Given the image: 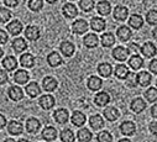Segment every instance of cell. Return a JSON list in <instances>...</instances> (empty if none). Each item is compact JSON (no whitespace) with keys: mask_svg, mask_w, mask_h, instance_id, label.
Listing matches in <instances>:
<instances>
[{"mask_svg":"<svg viewBox=\"0 0 157 142\" xmlns=\"http://www.w3.org/2000/svg\"><path fill=\"white\" fill-rule=\"evenodd\" d=\"M72 30L74 33H78V35H82L84 32H87L88 30V24L86 20H75L73 24H72Z\"/></svg>","mask_w":157,"mask_h":142,"instance_id":"cell-1","label":"cell"},{"mask_svg":"<svg viewBox=\"0 0 157 142\" xmlns=\"http://www.w3.org/2000/svg\"><path fill=\"white\" fill-rule=\"evenodd\" d=\"M129 51L124 47H116L113 50V57L116 59V61H119V62H124L128 59L129 57Z\"/></svg>","mask_w":157,"mask_h":142,"instance_id":"cell-2","label":"cell"},{"mask_svg":"<svg viewBox=\"0 0 157 142\" xmlns=\"http://www.w3.org/2000/svg\"><path fill=\"white\" fill-rule=\"evenodd\" d=\"M116 35H117V37H119L120 41L126 42L131 39V30L128 26H120L116 31Z\"/></svg>","mask_w":157,"mask_h":142,"instance_id":"cell-3","label":"cell"},{"mask_svg":"<svg viewBox=\"0 0 157 142\" xmlns=\"http://www.w3.org/2000/svg\"><path fill=\"white\" fill-rule=\"evenodd\" d=\"M56 101H55V98L52 95H42L41 99H40V105L41 108L45 109V110H50L55 106Z\"/></svg>","mask_w":157,"mask_h":142,"instance_id":"cell-4","label":"cell"},{"mask_svg":"<svg viewBox=\"0 0 157 142\" xmlns=\"http://www.w3.org/2000/svg\"><path fill=\"white\" fill-rule=\"evenodd\" d=\"M130 108H131V110H132L134 113L139 114V113H142L144 109L146 108V103H145L144 99H141V98H136V99H134V100L131 101Z\"/></svg>","mask_w":157,"mask_h":142,"instance_id":"cell-5","label":"cell"},{"mask_svg":"<svg viewBox=\"0 0 157 142\" xmlns=\"http://www.w3.org/2000/svg\"><path fill=\"white\" fill-rule=\"evenodd\" d=\"M128 15H129V11L125 6H121V5H117L115 9H114V17L119 21H125L128 19Z\"/></svg>","mask_w":157,"mask_h":142,"instance_id":"cell-6","label":"cell"},{"mask_svg":"<svg viewBox=\"0 0 157 142\" xmlns=\"http://www.w3.org/2000/svg\"><path fill=\"white\" fill-rule=\"evenodd\" d=\"M62 11H63V15H64L67 19H73V17H75L77 14H78L77 8H75L72 3H67V4H64L63 8H62Z\"/></svg>","mask_w":157,"mask_h":142,"instance_id":"cell-7","label":"cell"},{"mask_svg":"<svg viewBox=\"0 0 157 142\" xmlns=\"http://www.w3.org/2000/svg\"><path fill=\"white\" fill-rule=\"evenodd\" d=\"M53 118H55L56 122H58V124H66L68 121V119H69V114H68V111L66 109H58V110L55 111Z\"/></svg>","mask_w":157,"mask_h":142,"instance_id":"cell-8","label":"cell"},{"mask_svg":"<svg viewBox=\"0 0 157 142\" xmlns=\"http://www.w3.org/2000/svg\"><path fill=\"white\" fill-rule=\"evenodd\" d=\"M25 36L30 41H36L38 37H40V30H38L36 26H27L25 30Z\"/></svg>","mask_w":157,"mask_h":142,"instance_id":"cell-9","label":"cell"},{"mask_svg":"<svg viewBox=\"0 0 157 142\" xmlns=\"http://www.w3.org/2000/svg\"><path fill=\"white\" fill-rule=\"evenodd\" d=\"M71 121L74 126H83L86 124V115L81 111H74L72 114V118H71Z\"/></svg>","mask_w":157,"mask_h":142,"instance_id":"cell-10","label":"cell"},{"mask_svg":"<svg viewBox=\"0 0 157 142\" xmlns=\"http://www.w3.org/2000/svg\"><path fill=\"white\" fill-rule=\"evenodd\" d=\"M120 131L126 135V136H131L135 133L136 131V127H135V124L132 121H124L121 125H120Z\"/></svg>","mask_w":157,"mask_h":142,"instance_id":"cell-11","label":"cell"},{"mask_svg":"<svg viewBox=\"0 0 157 142\" xmlns=\"http://www.w3.org/2000/svg\"><path fill=\"white\" fill-rule=\"evenodd\" d=\"M8 31L11 33V35H14V36H17V35H20L21 33V31H22V24L19 21V20H14V21H11L9 25H8Z\"/></svg>","mask_w":157,"mask_h":142,"instance_id":"cell-12","label":"cell"},{"mask_svg":"<svg viewBox=\"0 0 157 142\" xmlns=\"http://www.w3.org/2000/svg\"><path fill=\"white\" fill-rule=\"evenodd\" d=\"M97 11H98L100 15H103V16L109 15L110 11H111V5H110V3L106 2V0H101V2H99L98 5H97Z\"/></svg>","mask_w":157,"mask_h":142,"instance_id":"cell-13","label":"cell"},{"mask_svg":"<svg viewBox=\"0 0 157 142\" xmlns=\"http://www.w3.org/2000/svg\"><path fill=\"white\" fill-rule=\"evenodd\" d=\"M141 52H142V54H144L145 57L151 58V57H153V56L156 54V46H155L152 42H146V43H144V46L141 47Z\"/></svg>","mask_w":157,"mask_h":142,"instance_id":"cell-14","label":"cell"},{"mask_svg":"<svg viewBox=\"0 0 157 142\" xmlns=\"http://www.w3.org/2000/svg\"><path fill=\"white\" fill-rule=\"evenodd\" d=\"M3 67L6 70H9V72H11V70H14L17 67V59L13 56H8L3 59Z\"/></svg>","mask_w":157,"mask_h":142,"instance_id":"cell-15","label":"cell"},{"mask_svg":"<svg viewBox=\"0 0 157 142\" xmlns=\"http://www.w3.org/2000/svg\"><path fill=\"white\" fill-rule=\"evenodd\" d=\"M83 42H84V45H86L88 48H94V47L98 46L99 39H98V36H97L95 33H89V35H87V36L84 37Z\"/></svg>","mask_w":157,"mask_h":142,"instance_id":"cell-16","label":"cell"},{"mask_svg":"<svg viewBox=\"0 0 157 142\" xmlns=\"http://www.w3.org/2000/svg\"><path fill=\"white\" fill-rule=\"evenodd\" d=\"M105 20L104 19H101V17H93L92 19V21H90V27L94 30V31H97V32H100V31H103L104 28H105Z\"/></svg>","mask_w":157,"mask_h":142,"instance_id":"cell-17","label":"cell"},{"mask_svg":"<svg viewBox=\"0 0 157 142\" xmlns=\"http://www.w3.org/2000/svg\"><path fill=\"white\" fill-rule=\"evenodd\" d=\"M42 137L46 140V141H55L56 137H57V131L55 127L52 126H46L42 131Z\"/></svg>","mask_w":157,"mask_h":142,"instance_id":"cell-18","label":"cell"},{"mask_svg":"<svg viewBox=\"0 0 157 142\" xmlns=\"http://www.w3.org/2000/svg\"><path fill=\"white\" fill-rule=\"evenodd\" d=\"M14 80L17 84H25L29 80V73L26 72L25 69H19L17 72L14 74Z\"/></svg>","mask_w":157,"mask_h":142,"instance_id":"cell-19","label":"cell"},{"mask_svg":"<svg viewBox=\"0 0 157 142\" xmlns=\"http://www.w3.org/2000/svg\"><path fill=\"white\" fill-rule=\"evenodd\" d=\"M40 126H41L40 121H38L37 119H33V118L29 119L27 122H26V129L30 133H36L38 130H40Z\"/></svg>","mask_w":157,"mask_h":142,"instance_id":"cell-20","label":"cell"},{"mask_svg":"<svg viewBox=\"0 0 157 142\" xmlns=\"http://www.w3.org/2000/svg\"><path fill=\"white\" fill-rule=\"evenodd\" d=\"M26 47H27V43H26V41H25L22 37H16V39L13 41V48H14V51L17 52V53L25 51Z\"/></svg>","mask_w":157,"mask_h":142,"instance_id":"cell-21","label":"cell"},{"mask_svg":"<svg viewBox=\"0 0 157 142\" xmlns=\"http://www.w3.org/2000/svg\"><path fill=\"white\" fill-rule=\"evenodd\" d=\"M20 63H21V65L25 67V68H31V67H33V64H35V58H33V56L30 54V53H24V54L20 57Z\"/></svg>","mask_w":157,"mask_h":142,"instance_id":"cell-22","label":"cell"},{"mask_svg":"<svg viewBox=\"0 0 157 142\" xmlns=\"http://www.w3.org/2000/svg\"><path fill=\"white\" fill-rule=\"evenodd\" d=\"M9 96L10 99H13L14 101H17L20 99H22L24 96V93H22V89L20 87H10L9 88Z\"/></svg>","mask_w":157,"mask_h":142,"instance_id":"cell-23","label":"cell"},{"mask_svg":"<svg viewBox=\"0 0 157 142\" xmlns=\"http://www.w3.org/2000/svg\"><path fill=\"white\" fill-rule=\"evenodd\" d=\"M94 101H95V104H97L98 106H105V105L110 101V96H109L108 93H105V92H100L99 94L95 95Z\"/></svg>","mask_w":157,"mask_h":142,"instance_id":"cell-24","label":"cell"},{"mask_svg":"<svg viewBox=\"0 0 157 142\" xmlns=\"http://www.w3.org/2000/svg\"><path fill=\"white\" fill-rule=\"evenodd\" d=\"M100 42L104 47H111L114 43H115V37L114 35L110 33V32H106V33H103L101 37H100Z\"/></svg>","mask_w":157,"mask_h":142,"instance_id":"cell-25","label":"cell"},{"mask_svg":"<svg viewBox=\"0 0 157 142\" xmlns=\"http://www.w3.org/2000/svg\"><path fill=\"white\" fill-rule=\"evenodd\" d=\"M42 87L47 92H53L56 88H57V80L52 77H46L42 82Z\"/></svg>","mask_w":157,"mask_h":142,"instance_id":"cell-26","label":"cell"},{"mask_svg":"<svg viewBox=\"0 0 157 142\" xmlns=\"http://www.w3.org/2000/svg\"><path fill=\"white\" fill-rule=\"evenodd\" d=\"M89 125L92 129L94 130H99L104 126V120L100 115H93L90 119H89Z\"/></svg>","mask_w":157,"mask_h":142,"instance_id":"cell-27","label":"cell"},{"mask_svg":"<svg viewBox=\"0 0 157 142\" xmlns=\"http://www.w3.org/2000/svg\"><path fill=\"white\" fill-rule=\"evenodd\" d=\"M8 131H9V133H11L14 136H17L22 132V125L17 121H10L9 125H8Z\"/></svg>","mask_w":157,"mask_h":142,"instance_id":"cell-28","label":"cell"},{"mask_svg":"<svg viewBox=\"0 0 157 142\" xmlns=\"http://www.w3.org/2000/svg\"><path fill=\"white\" fill-rule=\"evenodd\" d=\"M40 85H38L36 82H31L27 87H26V93H27V95L30 96V98H35V96H37L38 94H40Z\"/></svg>","mask_w":157,"mask_h":142,"instance_id":"cell-29","label":"cell"},{"mask_svg":"<svg viewBox=\"0 0 157 142\" xmlns=\"http://www.w3.org/2000/svg\"><path fill=\"white\" fill-rule=\"evenodd\" d=\"M59 50H61V52H62L64 56L71 57V56L74 53V45H73L72 42L64 41V42H62V45H61Z\"/></svg>","mask_w":157,"mask_h":142,"instance_id":"cell-30","label":"cell"},{"mask_svg":"<svg viewBox=\"0 0 157 142\" xmlns=\"http://www.w3.org/2000/svg\"><path fill=\"white\" fill-rule=\"evenodd\" d=\"M101 85H103V80L99 78V77H90L89 79H88V88L90 89V90H99L100 88H101Z\"/></svg>","mask_w":157,"mask_h":142,"instance_id":"cell-31","label":"cell"},{"mask_svg":"<svg viewBox=\"0 0 157 142\" xmlns=\"http://www.w3.org/2000/svg\"><path fill=\"white\" fill-rule=\"evenodd\" d=\"M129 25H130L132 28H140V27H142V25H144V19H142L140 15L134 14V15H131L130 19H129Z\"/></svg>","mask_w":157,"mask_h":142,"instance_id":"cell-32","label":"cell"},{"mask_svg":"<svg viewBox=\"0 0 157 142\" xmlns=\"http://www.w3.org/2000/svg\"><path fill=\"white\" fill-rule=\"evenodd\" d=\"M136 79H137V83L142 87H147L150 83H151V76L147 73V72H140L137 76H136Z\"/></svg>","mask_w":157,"mask_h":142,"instance_id":"cell-33","label":"cell"},{"mask_svg":"<svg viewBox=\"0 0 157 142\" xmlns=\"http://www.w3.org/2000/svg\"><path fill=\"white\" fill-rule=\"evenodd\" d=\"M119 110H117L116 108H106L105 110H104V116L109 120V121H115L117 118H119Z\"/></svg>","mask_w":157,"mask_h":142,"instance_id":"cell-34","label":"cell"},{"mask_svg":"<svg viewBox=\"0 0 157 142\" xmlns=\"http://www.w3.org/2000/svg\"><path fill=\"white\" fill-rule=\"evenodd\" d=\"M128 74H129V69H128L126 65H124V64H117L116 65V68H115V76H116V78L125 79Z\"/></svg>","mask_w":157,"mask_h":142,"instance_id":"cell-35","label":"cell"},{"mask_svg":"<svg viewBox=\"0 0 157 142\" xmlns=\"http://www.w3.org/2000/svg\"><path fill=\"white\" fill-rule=\"evenodd\" d=\"M98 72L101 77H110L113 69H111V65L109 63H101L98 65Z\"/></svg>","mask_w":157,"mask_h":142,"instance_id":"cell-36","label":"cell"},{"mask_svg":"<svg viewBox=\"0 0 157 142\" xmlns=\"http://www.w3.org/2000/svg\"><path fill=\"white\" fill-rule=\"evenodd\" d=\"M77 137H78V141L81 142H88L92 140V132L88 129H81L77 133Z\"/></svg>","mask_w":157,"mask_h":142,"instance_id":"cell-37","label":"cell"},{"mask_svg":"<svg viewBox=\"0 0 157 142\" xmlns=\"http://www.w3.org/2000/svg\"><path fill=\"white\" fill-rule=\"evenodd\" d=\"M47 62H48V64L51 67H57V65H59L62 63V58H61V56L57 52H52V53L48 54Z\"/></svg>","mask_w":157,"mask_h":142,"instance_id":"cell-38","label":"cell"},{"mask_svg":"<svg viewBox=\"0 0 157 142\" xmlns=\"http://www.w3.org/2000/svg\"><path fill=\"white\" fill-rule=\"evenodd\" d=\"M144 64V59L139 56V54H134L130 59H129V65L132 68V69H140Z\"/></svg>","mask_w":157,"mask_h":142,"instance_id":"cell-39","label":"cell"},{"mask_svg":"<svg viewBox=\"0 0 157 142\" xmlns=\"http://www.w3.org/2000/svg\"><path fill=\"white\" fill-rule=\"evenodd\" d=\"M79 8L86 13L92 11L93 8H94V0H81L79 2Z\"/></svg>","mask_w":157,"mask_h":142,"instance_id":"cell-40","label":"cell"},{"mask_svg":"<svg viewBox=\"0 0 157 142\" xmlns=\"http://www.w3.org/2000/svg\"><path fill=\"white\" fill-rule=\"evenodd\" d=\"M61 140L63 142H72V141H74V133H73V131L69 130V129L63 130L61 132Z\"/></svg>","mask_w":157,"mask_h":142,"instance_id":"cell-41","label":"cell"},{"mask_svg":"<svg viewBox=\"0 0 157 142\" xmlns=\"http://www.w3.org/2000/svg\"><path fill=\"white\" fill-rule=\"evenodd\" d=\"M42 6H44L42 0H30L29 2V8L32 11H38L40 9H42Z\"/></svg>","mask_w":157,"mask_h":142,"instance_id":"cell-42","label":"cell"},{"mask_svg":"<svg viewBox=\"0 0 157 142\" xmlns=\"http://www.w3.org/2000/svg\"><path fill=\"white\" fill-rule=\"evenodd\" d=\"M10 17H11L10 10H8L6 8H0V22H6L10 20Z\"/></svg>","mask_w":157,"mask_h":142,"instance_id":"cell-43","label":"cell"},{"mask_svg":"<svg viewBox=\"0 0 157 142\" xmlns=\"http://www.w3.org/2000/svg\"><path fill=\"white\" fill-rule=\"evenodd\" d=\"M146 21H147L148 24H151V25H156V24H157V13H156L155 9L147 13V15H146Z\"/></svg>","mask_w":157,"mask_h":142,"instance_id":"cell-44","label":"cell"},{"mask_svg":"<svg viewBox=\"0 0 157 142\" xmlns=\"http://www.w3.org/2000/svg\"><path fill=\"white\" fill-rule=\"evenodd\" d=\"M145 96L147 98L148 101L155 103L156 99H157V90H156V88H150V89L145 93Z\"/></svg>","mask_w":157,"mask_h":142,"instance_id":"cell-45","label":"cell"},{"mask_svg":"<svg viewBox=\"0 0 157 142\" xmlns=\"http://www.w3.org/2000/svg\"><path fill=\"white\" fill-rule=\"evenodd\" d=\"M97 140H98L99 142H109V141H111V140H113V136H111L109 132H106V131H103V132L98 133V136H97Z\"/></svg>","mask_w":157,"mask_h":142,"instance_id":"cell-46","label":"cell"},{"mask_svg":"<svg viewBox=\"0 0 157 142\" xmlns=\"http://www.w3.org/2000/svg\"><path fill=\"white\" fill-rule=\"evenodd\" d=\"M125 79H128V85H129V87H135V85L137 84L136 74H134V73H129Z\"/></svg>","mask_w":157,"mask_h":142,"instance_id":"cell-47","label":"cell"},{"mask_svg":"<svg viewBox=\"0 0 157 142\" xmlns=\"http://www.w3.org/2000/svg\"><path fill=\"white\" fill-rule=\"evenodd\" d=\"M8 42V33L4 30H0V45H4Z\"/></svg>","mask_w":157,"mask_h":142,"instance_id":"cell-48","label":"cell"},{"mask_svg":"<svg viewBox=\"0 0 157 142\" xmlns=\"http://www.w3.org/2000/svg\"><path fill=\"white\" fill-rule=\"evenodd\" d=\"M8 82V74L4 69H0V84H4Z\"/></svg>","mask_w":157,"mask_h":142,"instance_id":"cell-49","label":"cell"},{"mask_svg":"<svg viewBox=\"0 0 157 142\" xmlns=\"http://www.w3.org/2000/svg\"><path fill=\"white\" fill-rule=\"evenodd\" d=\"M19 2H20V0H4L5 5H6V6H10V8H15V6H17Z\"/></svg>","mask_w":157,"mask_h":142,"instance_id":"cell-50","label":"cell"},{"mask_svg":"<svg viewBox=\"0 0 157 142\" xmlns=\"http://www.w3.org/2000/svg\"><path fill=\"white\" fill-rule=\"evenodd\" d=\"M150 69H151V72L152 73H157V62H156V59H152L151 61V63H150Z\"/></svg>","mask_w":157,"mask_h":142,"instance_id":"cell-51","label":"cell"},{"mask_svg":"<svg viewBox=\"0 0 157 142\" xmlns=\"http://www.w3.org/2000/svg\"><path fill=\"white\" fill-rule=\"evenodd\" d=\"M128 51H129V52H134V53H136V52H139V46H137L136 43H130Z\"/></svg>","mask_w":157,"mask_h":142,"instance_id":"cell-52","label":"cell"},{"mask_svg":"<svg viewBox=\"0 0 157 142\" xmlns=\"http://www.w3.org/2000/svg\"><path fill=\"white\" fill-rule=\"evenodd\" d=\"M6 125V119L4 115H0V130H2L4 126Z\"/></svg>","mask_w":157,"mask_h":142,"instance_id":"cell-53","label":"cell"},{"mask_svg":"<svg viewBox=\"0 0 157 142\" xmlns=\"http://www.w3.org/2000/svg\"><path fill=\"white\" fill-rule=\"evenodd\" d=\"M150 129H151V132H152L153 135L157 133V131H156V121H153V122L150 125Z\"/></svg>","mask_w":157,"mask_h":142,"instance_id":"cell-54","label":"cell"},{"mask_svg":"<svg viewBox=\"0 0 157 142\" xmlns=\"http://www.w3.org/2000/svg\"><path fill=\"white\" fill-rule=\"evenodd\" d=\"M156 109H157V106H156V105H153L152 108H151V113H152L153 119H156V118H157V115H156Z\"/></svg>","mask_w":157,"mask_h":142,"instance_id":"cell-55","label":"cell"},{"mask_svg":"<svg viewBox=\"0 0 157 142\" xmlns=\"http://www.w3.org/2000/svg\"><path fill=\"white\" fill-rule=\"evenodd\" d=\"M46 2H47V3H50V4H55V3L57 2V0H46Z\"/></svg>","mask_w":157,"mask_h":142,"instance_id":"cell-56","label":"cell"},{"mask_svg":"<svg viewBox=\"0 0 157 142\" xmlns=\"http://www.w3.org/2000/svg\"><path fill=\"white\" fill-rule=\"evenodd\" d=\"M3 54H4V51H3L2 48H0V58H2V57H3Z\"/></svg>","mask_w":157,"mask_h":142,"instance_id":"cell-57","label":"cell"}]
</instances>
